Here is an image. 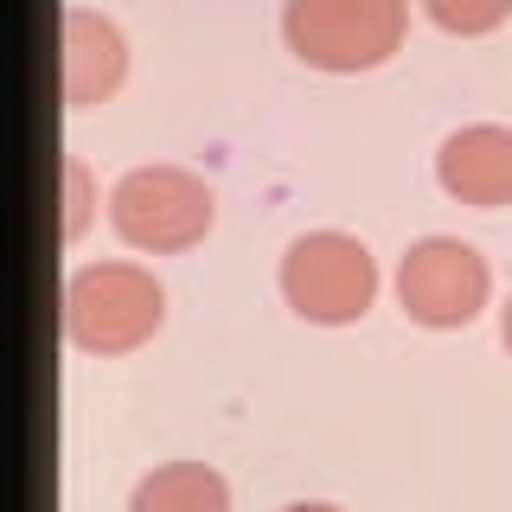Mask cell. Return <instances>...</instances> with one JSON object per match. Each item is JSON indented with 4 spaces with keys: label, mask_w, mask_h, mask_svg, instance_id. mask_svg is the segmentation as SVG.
Wrapping results in <instances>:
<instances>
[{
    "label": "cell",
    "mask_w": 512,
    "mask_h": 512,
    "mask_svg": "<svg viewBox=\"0 0 512 512\" xmlns=\"http://www.w3.org/2000/svg\"><path fill=\"white\" fill-rule=\"evenodd\" d=\"M167 320V288L141 263H84L64 282V333L84 352H135L148 346Z\"/></svg>",
    "instance_id": "cell-1"
},
{
    "label": "cell",
    "mask_w": 512,
    "mask_h": 512,
    "mask_svg": "<svg viewBox=\"0 0 512 512\" xmlns=\"http://www.w3.org/2000/svg\"><path fill=\"white\" fill-rule=\"evenodd\" d=\"M410 0H288L282 39L314 71H372L404 45Z\"/></svg>",
    "instance_id": "cell-2"
},
{
    "label": "cell",
    "mask_w": 512,
    "mask_h": 512,
    "mask_svg": "<svg viewBox=\"0 0 512 512\" xmlns=\"http://www.w3.org/2000/svg\"><path fill=\"white\" fill-rule=\"evenodd\" d=\"M282 301L314 327H346L378 301V263L346 231H308L282 256Z\"/></svg>",
    "instance_id": "cell-3"
},
{
    "label": "cell",
    "mask_w": 512,
    "mask_h": 512,
    "mask_svg": "<svg viewBox=\"0 0 512 512\" xmlns=\"http://www.w3.org/2000/svg\"><path fill=\"white\" fill-rule=\"evenodd\" d=\"M212 186L186 167H135L109 192V224L128 250H192L212 231Z\"/></svg>",
    "instance_id": "cell-4"
},
{
    "label": "cell",
    "mask_w": 512,
    "mask_h": 512,
    "mask_svg": "<svg viewBox=\"0 0 512 512\" xmlns=\"http://www.w3.org/2000/svg\"><path fill=\"white\" fill-rule=\"evenodd\" d=\"M487 256L461 237H423L397 263V301L416 327H468L487 308Z\"/></svg>",
    "instance_id": "cell-5"
},
{
    "label": "cell",
    "mask_w": 512,
    "mask_h": 512,
    "mask_svg": "<svg viewBox=\"0 0 512 512\" xmlns=\"http://www.w3.org/2000/svg\"><path fill=\"white\" fill-rule=\"evenodd\" d=\"M436 180L448 199L461 205H512V128L500 122H474V128H455L436 154Z\"/></svg>",
    "instance_id": "cell-6"
},
{
    "label": "cell",
    "mask_w": 512,
    "mask_h": 512,
    "mask_svg": "<svg viewBox=\"0 0 512 512\" xmlns=\"http://www.w3.org/2000/svg\"><path fill=\"white\" fill-rule=\"evenodd\" d=\"M128 77V39L103 13L64 7V109H96Z\"/></svg>",
    "instance_id": "cell-7"
},
{
    "label": "cell",
    "mask_w": 512,
    "mask_h": 512,
    "mask_svg": "<svg viewBox=\"0 0 512 512\" xmlns=\"http://www.w3.org/2000/svg\"><path fill=\"white\" fill-rule=\"evenodd\" d=\"M128 512H231V493L205 461H167L135 487Z\"/></svg>",
    "instance_id": "cell-8"
},
{
    "label": "cell",
    "mask_w": 512,
    "mask_h": 512,
    "mask_svg": "<svg viewBox=\"0 0 512 512\" xmlns=\"http://www.w3.org/2000/svg\"><path fill=\"white\" fill-rule=\"evenodd\" d=\"M423 13L436 20L442 32H461V39H474V32H493L512 13V0H423Z\"/></svg>",
    "instance_id": "cell-9"
},
{
    "label": "cell",
    "mask_w": 512,
    "mask_h": 512,
    "mask_svg": "<svg viewBox=\"0 0 512 512\" xmlns=\"http://www.w3.org/2000/svg\"><path fill=\"white\" fill-rule=\"evenodd\" d=\"M64 237H84L96 218V192H90V167L77 154H64Z\"/></svg>",
    "instance_id": "cell-10"
},
{
    "label": "cell",
    "mask_w": 512,
    "mask_h": 512,
    "mask_svg": "<svg viewBox=\"0 0 512 512\" xmlns=\"http://www.w3.org/2000/svg\"><path fill=\"white\" fill-rule=\"evenodd\" d=\"M500 340H506V352H512V301H506V314H500Z\"/></svg>",
    "instance_id": "cell-11"
},
{
    "label": "cell",
    "mask_w": 512,
    "mask_h": 512,
    "mask_svg": "<svg viewBox=\"0 0 512 512\" xmlns=\"http://www.w3.org/2000/svg\"><path fill=\"white\" fill-rule=\"evenodd\" d=\"M288 512H340V506H288Z\"/></svg>",
    "instance_id": "cell-12"
}]
</instances>
